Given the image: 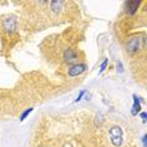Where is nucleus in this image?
<instances>
[{
	"label": "nucleus",
	"mask_w": 147,
	"mask_h": 147,
	"mask_svg": "<svg viewBox=\"0 0 147 147\" xmlns=\"http://www.w3.org/2000/svg\"><path fill=\"white\" fill-rule=\"evenodd\" d=\"M145 45V39H141L140 36H131L128 43H127V52L129 54H136L137 52H140Z\"/></svg>",
	"instance_id": "1"
},
{
	"label": "nucleus",
	"mask_w": 147,
	"mask_h": 147,
	"mask_svg": "<svg viewBox=\"0 0 147 147\" xmlns=\"http://www.w3.org/2000/svg\"><path fill=\"white\" fill-rule=\"evenodd\" d=\"M78 59V52L73 48H67L63 52V61L65 63H73Z\"/></svg>",
	"instance_id": "2"
},
{
	"label": "nucleus",
	"mask_w": 147,
	"mask_h": 147,
	"mask_svg": "<svg viewBox=\"0 0 147 147\" xmlns=\"http://www.w3.org/2000/svg\"><path fill=\"white\" fill-rule=\"evenodd\" d=\"M109 136H111V141L115 146H119L122 143V131L119 127L112 128L111 132H109Z\"/></svg>",
	"instance_id": "3"
},
{
	"label": "nucleus",
	"mask_w": 147,
	"mask_h": 147,
	"mask_svg": "<svg viewBox=\"0 0 147 147\" xmlns=\"http://www.w3.org/2000/svg\"><path fill=\"white\" fill-rule=\"evenodd\" d=\"M87 69V65L83 64V63H78V64L72 65L71 68L68 69V76L69 77H77V76H81L82 73H84Z\"/></svg>",
	"instance_id": "4"
},
{
	"label": "nucleus",
	"mask_w": 147,
	"mask_h": 147,
	"mask_svg": "<svg viewBox=\"0 0 147 147\" xmlns=\"http://www.w3.org/2000/svg\"><path fill=\"white\" fill-rule=\"evenodd\" d=\"M3 25H4V29H6L9 33L18 30V23H16V19L14 16H9L8 19H4Z\"/></svg>",
	"instance_id": "5"
},
{
	"label": "nucleus",
	"mask_w": 147,
	"mask_h": 147,
	"mask_svg": "<svg viewBox=\"0 0 147 147\" xmlns=\"http://www.w3.org/2000/svg\"><path fill=\"white\" fill-rule=\"evenodd\" d=\"M141 5V1H128L126 3V6H127V13L128 14H135L137 11V9L140 8Z\"/></svg>",
	"instance_id": "6"
},
{
	"label": "nucleus",
	"mask_w": 147,
	"mask_h": 147,
	"mask_svg": "<svg viewBox=\"0 0 147 147\" xmlns=\"http://www.w3.org/2000/svg\"><path fill=\"white\" fill-rule=\"evenodd\" d=\"M141 111V105H140V99L137 96H133V108H132V115L136 116L137 113Z\"/></svg>",
	"instance_id": "7"
},
{
	"label": "nucleus",
	"mask_w": 147,
	"mask_h": 147,
	"mask_svg": "<svg viewBox=\"0 0 147 147\" xmlns=\"http://www.w3.org/2000/svg\"><path fill=\"white\" fill-rule=\"evenodd\" d=\"M32 111H33V108H28V109H25V111L23 112V115L20 116V121H24V119H25V117L30 115V112H32Z\"/></svg>",
	"instance_id": "8"
},
{
	"label": "nucleus",
	"mask_w": 147,
	"mask_h": 147,
	"mask_svg": "<svg viewBox=\"0 0 147 147\" xmlns=\"http://www.w3.org/2000/svg\"><path fill=\"white\" fill-rule=\"evenodd\" d=\"M107 64H108V59H106V61L102 63V65H101V72L105 71V69H106V67H107Z\"/></svg>",
	"instance_id": "9"
},
{
	"label": "nucleus",
	"mask_w": 147,
	"mask_h": 147,
	"mask_svg": "<svg viewBox=\"0 0 147 147\" xmlns=\"http://www.w3.org/2000/svg\"><path fill=\"white\" fill-rule=\"evenodd\" d=\"M84 93H86L84 91H81V93H79V96H78V97H77V99H76V102H78V101H81V98H82V97H83V96H84Z\"/></svg>",
	"instance_id": "10"
},
{
	"label": "nucleus",
	"mask_w": 147,
	"mask_h": 147,
	"mask_svg": "<svg viewBox=\"0 0 147 147\" xmlns=\"http://www.w3.org/2000/svg\"><path fill=\"white\" fill-rule=\"evenodd\" d=\"M141 117H142V119H143V122L146 121V113L143 112V113H141Z\"/></svg>",
	"instance_id": "11"
},
{
	"label": "nucleus",
	"mask_w": 147,
	"mask_h": 147,
	"mask_svg": "<svg viewBox=\"0 0 147 147\" xmlns=\"http://www.w3.org/2000/svg\"><path fill=\"white\" fill-rule=\"evenodd\" d=\"M142 140H143V146L146 147V136H143V138H142Z\"/></svg>",
	"instance_id": "12"
}]
</instances>
